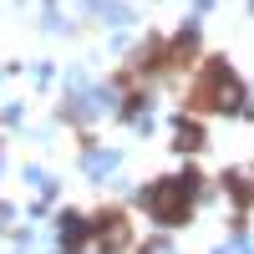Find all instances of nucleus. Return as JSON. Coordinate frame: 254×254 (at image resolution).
Here are the masks:
<instances>
[{
	"label": "nucleus",
	"mask_w": 254,
	"mask_h": 254,
	"mask_svg": "<svg viewBox=\"0 0 254 254\" xmlns=\"http://www.w3.org/2000/svg\"><path fill=\"white\" fill-rule=\"evenodd\" d=\"M193 188H198V178H168V183H153V188H147V208H153L163 224H183Z\"/></svg>",
	"instance_id": "obj_1"
},
{
	"label": "nucleus",
	"mask_w": 254,
	"mask_h": 254,
	"mask_svg": "<svg viewBox=\"0 0 254 254\" xmlns=\"http://www.w3.org/2000/svg\"><path fill=\"white\" fill-rule=\"evenodd\" d=\"M193 102L198 107H239V81L229 76L224 61H214V66L203 71V81L193 87Z\"/></svg>",
	"instance_id": "obj_2"
},
{
	"label": "nucleus",
	"mask_w": 254,
	"mask_h": 254,
	"mask_svg": "<svg viewBox=\"0 0 254 254\" xmlns=\"http://www.w3.org/2000/svg\"><path fill=\"white\" fill-rule=\"evenodd\" d=\"M203 142V127L198 122H178V147H198Z\"/></svg>",
	"instance_id": "obj_3"
}]
</instances>
